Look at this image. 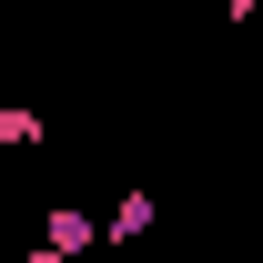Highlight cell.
Segmentation results:
<instances>
[{"label":"cell","mask_w":263,"mask_h":263,"mask_svg":"<svg viewBox=\"0 0 263 263\" xmlns=\"http://www.w3.org/2000/svg\"><path fill=\"white\" fill-rule=\"evenodd\" d=\"M41 243H51V253H91V243H111V223H91V213H51V223H41Z\"/></svg>","instance_id":"6da1fadb"},{"label":"cell","mask_w":263,"mask_h":263,"mask_svg":"<svg viewBox=\"0 0 263 263\" xmlns=\"http://www.w3.org/2000/svg\"><path fill=\"white\" fill-rule=\"evenodd\" d=\"M101 223H111V243H142V233L162 223V202H152V193H122L111 213H101Z\"/></svg>","instance_id":"7a4b0ae2"},{"label":"cell","mask_w":263,"mask_h":263,"mask_svg":"<svg viewBox=\"0 0 263 263\" xmlns=\"http://www.w3.org/2000/svg\"><path fill=\"white\" fill-rule=\"evenodd\" d=\"M0 142H10V152H31V142H41V111H31V101H10V111H0Z\"/></svg>","instance_id":"3957f363"},{"label":"cell","mask_w":263,"mask_h":263,"mask_svg":"<svg viewBox=\"0 0 263 263\" xmlns=\"http://www.w3.org/2000/svg\"><path fill=\"white\" fill-rule=\"evenodd\" d=\"M31 263H61V253H51V243H31Z\"/></svg>","instance_id":"277c9868"}]
</instances>
